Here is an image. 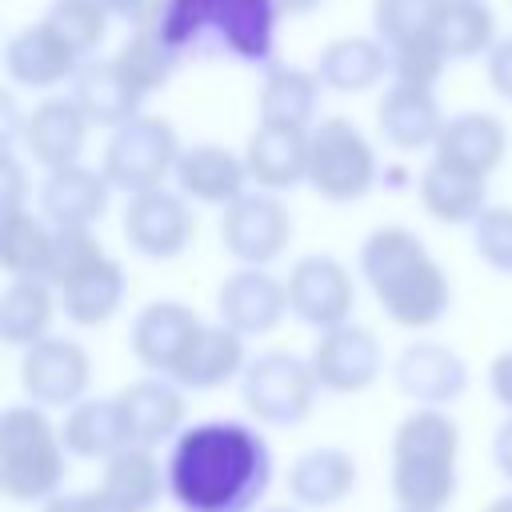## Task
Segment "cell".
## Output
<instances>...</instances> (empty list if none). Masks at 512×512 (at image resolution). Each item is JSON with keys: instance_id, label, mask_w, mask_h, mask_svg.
<instances>
[{"instance_id": "obj_1", "label": "cell", "mask_w": 512, "mask_h": 512, "mask_svg": "<svg viewBox=\"0 0 512 512\" xmlns=\"http://www.w3.org/2000/svg\"><path fill=\"white\" fill-rule=\"evenodd\" d=\"M168 500L180 512H260L276 480L272 444L248 420L188 424L164 452Z\"/></svg>"}, {"instance_id": "obj_2", "label": "cell", "mask_w": 512, "mask_h": 512, "mask_svg": "<svg viewBox=\"0 0 512 512\" xmlns=\"http://www.w3.org/2000/svg\"><path fill=\"white\" fill-rule=\"evenodd\" d=\"M360 272L396 328H432L452 304L444 268L428 244L400 224H384L364 240Z\"/></svg>"}, {"instance_id": "obj_3", "label": "cell", "mask_w": 512, "mask_h": 512, "mask_svg": "<svg viewBox=\"0 0 512 512\" xmlns=\"http://www.w3.org/2000/svg\"><path fill=\"white\" fill-rule=\"evenodd\" d=\"M388 488L396 508L444 512L460 492V424L448 408H412L388 440Z\"/></svg>"}, {"instance_id": "obj_4", "label": "cell", "mask_w": 512, "mask_h": 512, "mask_svg": "<svg viewBox=\"0 0 512 512\" xmlns=\"http://www.w3.org/2000/svg\"><path fill=\"white\" fill-rule=\"evenodd\" d=\"M68 448L60 424L36 404H8L0 412V492L12 504L44 508L64 492Z\"/></svg>"}, {"instance_id": "obj_5", "label": "cell", "mask_w": 512, "mask_h": 512, "mask_svg": "<svg viewBox=\"0 0 512 512\" xmlns=\"http://www.w3.org/2000/svg\"><path fill=\"white\" fill-rule=\"evenodd\" d=\"M48 284L60 292L64 316L80 328L108 324L124 300V268L88 228H56Z\"/></svg>"}, {"instance_id": "obj_6", "label": "cell", "mask_w": 512, "mask_h": 512, "mask_svg": "<svg viewBox=\"0 0 512 512\" xmlns=\"http://www.w3.org/2000/svg\"><path fill=\"white\" fill-rule=\"evenodd\" d=\"M320 396V384L312 376L308 356L272 348L248 360L240 376V400L244 412L264 428H296L312 416Z\"/></svg>"}, {"instance_id": "obj_7", "label": "cell", "mask_w": 512, "mask_h": 512, "mask_svg": "<svg viewBox=\"0 0 512 512\" xmlns=\"http://www.w3.org/2000/svg\"><path fill=\"white\" fill-rule=\"evenodd\" d=\"M448 0H376L372 24L380 32V44L392 56V76L404 84H424L444 72V48H440V20Z\"/></svg>"}, {"instance_id": "obj_8", "label": "cell", "mask_w": 512, "mask_h": 512, "mask_svg": "<svg viewBox=\"0 0 512 512\" xmlns=\"http://www.w3.org/2000/svg\"><path fill=\"white\" fill-rule=\"evenodd\" d=\"M372 180H376V152L352 120L328 116V120L312 124L308 184L316 188V196H324L332 204H348V200H360L372 188Z\"/></svg>"}, {"instance_id": "obj_9", "label": "cell", "mask_w": 512, "mask_h": 512, "mask_svg": "<svg viewBox=\"0 0 512 512\" xmlns=\"http://www.w3.org/2000/svg\"><path fill=\"white\" fill-rule=\"evenodd\" d=\"M180 140L164 116H136L120 124L104 148V176L124 192H152L164 188V176L176 172Z\"/></svg>"}, {"instance_id": "obj_10", "label": "cell", "mask_w": 512, "mask_h": 512, "mask_svg": "<svg viewBox=\"0 0 512 512\" xmlns=\"http://www.w3.org/2000/svg\"><path fill=\"white\" fill-rule=\"evenodd\" d=\"M88 384H92V360L84 344L68 336H48L20 352V388L28 404L44 412L76 408L80 400H88Z\"/></svg>"}, {"instance_id": "obj_11", "label": "cell", "mask_w": 512, "mask_h": 512, "mask_svg": "<svg viewBox=\"0 0 512 512\" xmlns=\"http://www.w3.org/2000/svg\"><path fill=\"white\" fill-rule=\"evenodd\" d=\"M284 288H288V312L300 324H308L316 332H332V328L352 324L356 288H352V272L336 256L296 260Z\"/></svg>"}, {"instance_id": "obj_12", "label": "cell", "mask_w": 512, "mask_h": 512, "mask_svg": "<svg viewBox=\"0 0 512 512\" xmlns=\"http://www.w3.org/2000/svg\"><path fill=\"white\" fill-rule=\"evenodd\" d=\"M200 332H204V320L196 308H188L180 300H152L136 312L128 348L140 360V368H148V376L172 380L180 372V364L188 360L192 344L200 340Z\"/></svg>"}, {"instance_id": "obj_13", "label": "cell", "mask_w": 512, "mask_h": 512, "mask_svg": "<svg viewBox=\"0 0 512 512\" xmlns=\"http://www.w3.org/2000/svg\"><path fill=\"white\" fill-rule=\"evenodd\" d=\"M308 364H312V376H316L320 392L356 396V392H368L380 380L384 352H380V340H376L372 328L344 324V328H332V332L316 336V344L308 352Z\"/></svg>"}, {"instance_id": "obj_14", "label": "cell", "mask_w": 512, "mask_h": 512, "mask_svg": "<svg viewBox=\"0 0 512 512\" xmlns=\"http://www.w3.org/2000/svg\"><path fill=\"white\" fill-rule=\"evenodd\" d=\"M292 240V216L272 192H244L220 220V244L244 268L272 264Z\"/></svg>"}, {"instance_id": "obj_15", "label": "cell", "mask_w": 512, "mask_h": 512, "mask_svg": "<svg viewBox=\"0 0 512 512\" xmlns=\"http://www.w3.org/2000/svg\"><path fill=\"white\" fill-rule=\"evenodd\" d=\"M392 384L416 408H448L468 392V364L448 344L416 340L392 360Z\"/></svg>"}, {"instance_id": "obj_16", "label": "cell", "mask_w": 512, "mask_h": 512, "mask_svg": "<svg viewBox=\"0 0 512 512\" xmlns=\"http://www.w3.org/2000/svg\"><path fill=\"white\" fill-rule=\"evenodd\" d=\"M124 240L148 260H172L192 240V212L180 192L152 188L124 204Z\"/></svg>"}, {"instance_id": "obj_17", "label": "cell", "mask_w": 512, "mask_h": 512, "mask_svg": "<svg viewBox=\"0 0 512 512\" xmlns=\"http://www.w3.org/2000/svg\"><path fill=\"white\" fill-rule=\"evenodd\" d=\"M216 312L236 336H268L288 312V288L264 268H240L216 288Z\"/></svg>"}, {"instance_id": "obj_18", "label": "cell", "mask_w": 512, "mask_h": 512, "mask_svg": "<svg viewBox=\"0 0 512 512\" xmlns=\"http://www.w3.org/2000/svg\"><path fill=\"white\" fill-rule=\"evenodd\" d=\"M124 416H128V428H132V444L136 448H160V444H172L188 424V404H184V388L164 380V376H140L132 384H124L116 392Z\"/></svg>"}, {"instance_id": "obj_19", "label": "cell", "mask_w": 512, "mask_h": 512, "mask_svg": "<svg viewBox=\"0 0 512 512\" xmlns=\"http://www.w3.org/2000/svg\"><path fill=\"white\" fill-rule=\"evenodd\" d=\"M288 500L304 512H328L336 504H344L356 484H360V468H356V456L336 448V444H320V448H308L300 452L292 464H288Z\"/></svg>"}, {"instance_id": "obj_20", "label": "cell", "mask_w": 512, "mask_h": 512, "mask_svg": "<svg viewBox=\"0 0 512 512\" xmlns=\"http://www.w3.org/2000/svg\"><path fill=\"white\" fill-rule=\"evenodd\" d=\"M80 64L84 60L72 52V44L44 20L12 32L4 44V72L12 84H24V88H52V84L76 76Z\"/></svg>"}, {"instance_id": "obj_21", "label": "cell", "mask_w": 512, "mask_h": 512, "mask_svg": "<svg viewBox=\"0 0 512 512\" xmlns=\"http://www.w3.org/2000/svg\"><path fill=\"white\" fill-rule=\"evenodd\" d=\"M60 440L72 460H96V464H108L124 448H136L128 416L116 396H88L76 408H68L60 420Z\"/></svg>"}, {"instance_id": "obj_22", "label": "cell", "mask_w": 512, "mask_h": 512, "mask_svg": "<svg viewBox=\"0 0 512 512\" xmlns=\"http://www.w3.org/2000/svg\"><path fill=\"white\" fill-rule=\"evenodd\" d=\"M376 128L392 148L416 152L424 144L436 148V140L444 132V116H440V104H436L432 88L392 80V88L376 104Z\"/></svg>"}, {"instance_id": "obj_23", "label": "cell", "mask_w": 512, "mask_h": 512, "mask_svg": "<svg viewBox=\"0 0 512 512\" xmlns=\"http://www.w3.org/2000/svg\"><path fill=\"white\" fill-rule=\"evenodd\" d=\"M88 124H104V128H120L128 120L140 116V100L144 92L120 72V64L108 60H84L80 72L72 76V96H68Z\"/></svg>"}, {"instance_id": "obj_24", "label": "cell", "mask_w": 512, "mask_h": 512, "mask_svg": "<svg viewBox=\"0 0 512 512\" xmlns=\"http://www.w3.org/2000/svg\"><path fill=\"white\" fill-rule=\"evenodd\" d=\"M508 152V132L492 112H460L444 120V132L436 140V160L448 168H460L468 176L488 180Z\"/></svg>"}, {"instance_id": "obj_25", "label": "cell", "mask_w": 512, "mask_h": 512, "mask_svg": "<svg viewBox=\"0 0 512 512\" xmlns=\"http://www.w3.org/2000/svg\"><path fill=\"white\" fill-rule=\"evenodd\" d=\"M172 176H176L180 196H192L200 204H224V208H232L244 196L248 168H244V156H236L224 144H196V148H184L180 152Z\"/></svg>"}, {"instance_id": "obj_26", "label": "cell", "mask_w": 512, "mask_h": 512, "mask_svg": "<svg viewBox=\"0 0 512 512\" xmlns=\"http://www.w3.org/2000/svg\"><path fill=\"white\" fill-rule=\"evenodd\" d=\"M20 128H24L20 136H24L28 152H32V160L44 164L48 172L72 168L80 160V148H84V136H88L84 112L64 96L36 104Z\"/></svg>"}, {"instance_id": "obj_27", "label": "cell", "mask_w": 512, "mask_h": 512, "mask_svg": "<svg viewBox=\"0 0 512 512\" xmlns=\"http://www.w3.org/2000/svg\"><path fill=\"white\" fill-rule=\"evenodd\" d=\"M108 176L84 164L48 172L40 184V216L52 228H88L108 208Z\"/></svg>"}, {"instance_id": "obj_28", "label": "cell", "mask_w": 512, "mask_h": 512, "mask_svg": "<svg viewBox=\"0 0 512 512\" xmlns=\"http://www.w3.org/2000/svg\"><path fill=\"white\" fill-rule=\"evenodd\" d=\"M244 368H248L244 336H236L224 324H204L200 340L192 344V352L180 364V372L172 376V384H180L184 392H212V388H224L228 380L244 376Z\"/></svg>"}, {"instance_id": "obj_29", "label": "cell", "mask_w": 512, "mask_h": 512, "mask_svg": "<svg viewBox=\"0 0 512 512\" xmlns=\"http://www.w3.org/2000/svg\"><path fill=\"white\" fill-rule=\"evenodd\" d=\"M244 168L260 188H292L308 180V132L260 124L244 144Z\"/></svg>"}, {"instance_id": "obj_30", "label": "cell", "mask_w": 512, "mask_h": 512, "mask_svg": "<svg viewBox=\"0 0 512 512\" xmlns=\"http://www.w3.org/2000/svg\"><path fill=\"white\" fill-rule=\"evenodd\" d=\"M100 488L132 512H156L160 500H168L164 456L152 452V448H124L120 456H112L104 464Z\"/></svg>"}, {"instance_id": "obj_31", "label": "cell", "mask_w": 512, "mask_h": 512, "mask_svg": "<svg viewBox=\"0 0 512 512\" xmlns=\"http://www.w3.org/2000/svg\"><path fill=\"white\" fill-rule=\"evenodd\" d=\"M384 72H392V56L380 40L372 36H340L332 40L320 60H316V76L320 84L336 88V92H364L372 88Z\"/></svg>"}, {"instance_id": "obj_32", "label": "cell", "mask_w": 512, "mask_h": 512, "mask_svg": "<svg viewBox=\"0 0 512 512\" xmlns=\"http://www.w3.org/2000/svg\"><path fill=\"white\" fill-rule=\"evenodd\" d=\"M484 200H488V180L480 176H468L440 160H432L420 172V204L428 208V216L444 224H476V216L488 208Z\"/></svg>"}, {"instance_id": "obj_33", "label": "cell", "mask_w": 512, "mask_h": 512, "mask_svg": "<svg viewBox=\"0 0 512 512\" xmlns=\"http://www.w3.org/2000/svg\"><path fill=\"white\" fill-rule=\"evenodd\" d=\"M316 92H320L316 72L272 68L264 88H260V124L264 128H288V132H312Z\"/></svg>"}, {"instance_id": "obj_34", "label": "cell", "mask_w": 512, "mask_h": 512, "mask_svg": "<svg viewBox=\"0 0 512 512\" xmlns=\"http://www.w3.org/2000/svg\"><path fill=\"white\" fill-rule=\"evenodd\" d=\"M0 264L12 280H48L52 268V248H56V228H48L44 216L32 212H12L0 216Z\"/></svg>"}, {"instance_id": "obj_35", "label": "cell", "mask_w": 512, "mask_h": 512, "mask_svg": "<svg viewBox=\"0 0 512 512\" xmlns=\"http://www.w3.org/2000/svg\"><path fill=\"white\" fill-rule=\"evenodd\" d=\"M48 328H52V284L8 280L0 296V340L12 348H32L48 340Z\"/></svg>"}, {"instance_id": "obj_36", "label": "cell", "mask_w": 512, "mask_h": 512, "mask_svg": "<svg viewBox=\"0 0 512 512\" xmlns=\"http://www.w3.org/2000/svg\"><path fill=\"white\" fill-rule=\"evenodd\" d=\"M492 36H496V20L484 0H448L444 4L440 48L448 60L480 56L484 48H492Z\"/></svg>"}, {"instance_id": "obj_37", "label": "cell", "mask_w": 512, "mask_h": 512, "mask_svg": "<svg viewBox=\"0 0 512 512\" xmlns=\"http://www.w3.org/2000/svg\"><path fill=\"white\" fill-rule=\"evenodd\" d=\"M120 64V72L148 96L152 88L168 84L172 68H176V48L168 36H160V28H140L132 40L120 44V52L112 56Z\"/></svg>"}, {"instance_id": "obj_38", "label": "cell", "mask_w": 512, "mask_h": 512, "mask_svg": "<svg viewBox=\"0 0 512 512\" xmlns=\"http://www.w3.org/2000/svg\"><path fill=\"white\" fill-rule=\"evenodd\" d=\"M108 16H112V12L104 8V0H52L48 12H44V24L56 28V32L72 44V52L84 60V56L96 52V44L104 40Z\"/></svg>"}, {"instance_id": "obj_39", "label": "cell", "mask_w": 512, "mask_h": 512, "mask_svg": "<svg viewBox=\"0 0 512 512\" xmlns=\"http://www.w3.org/2000/svg\"><path fill=\"white\" fill-rule=\"evenodd\" d=\"M472 244H476V256L488 268L512 272V208L508 204L484 208L472 224Z\"/></svg>"}, {"instance_id": "obj_40", "label": "cell", "mask_w": 512, "mask_h": 512, "mask_svg": "<svg viewBox=\"0 0 512 512\" xmlns=\"http://www.w3.org/2000/svg\"><path fill=\"white\" fill-rule=\"evenodd\" d=\"M104 8H108L112 16L136 24V28H152V24L164 16L168 0H104Z\"/></svg>"}, {"instance_id": "obj_41", "label": "cell", "mask_w": 512, "mask_h": 512, "mask_svg": "<svg viewBox=\"0 0 512 512\" xmlns=\"http://www.w3.org/2000/svg\"><path fill=\"white\" fill-rule=\"evenodd\" d=\"M488 388H492V400L512 416V348L496 352L492 364H488Z\"/></svg>"}, {"instance_id": "obj_42", "label": "cell", "mask_w": 512, "mask_h": 512, "mask_svg": "<svg viewBox=\"0 0 512 512\" xmlns=\"http://www.w3.org/2000/svg\"><path fill=\"white\" fill-rule=\"evenodd\" d=\"M0 216H12V212H24V168L16 160V152H4V188H0Z\"/></svg>"}, {"instance_id": "obj_43", "label": "cell", "mask_w": 512, "mask_h": 512, "mask_svg": "<svg viewBox=\"0 0 512 512\" xmlns=\"http://www.w3.org/2000/svg\"><path fill=\"white\" fill-rule=\"evenodd\" d=\"M488 80H492V88L512 104V36L500 40V44L488 52Z\"/></svg>"}, {"instance_id": "obj_44", "label": "cell", "mask_w": 512, "mask_h": 512, "mask_svg": "<svg viewBox=\"0 0 512 512\" xmlns=\"http://www.w3.org/2000/svg\"><path fill=\"white\" fill-rule=\"evenodd\" d=\"M492 464L504 476V484L512 488V416H504L496 436H492Z\"/></svg>"}, {"instance_id": "obj_45", "label": "cell", "mask_w": 512, "mask_h": 512, "mask_svg": "<svg viewBox=\"0 0 512 512\" xmlns=\"http://www.w3.org/2000/svg\"><path fill=\"white\" fill-rule=\"evenodd\" d=\"M40 512H88V496H84V492H60V496H52Z\"/></svg>"}, {"instance_id": "obj_46", "label": "cell", "mask_w": 512, "mask_h": 512, "mask_svg": "<svg viewBox=\"0 0 512 512\" xmlns=\"http://www.w3.org/2000/svg\"><path fill=\"white\" fill-rule=\"evenodd\" d=\"M320 4H324V0H276V8L288 12V16H304V12L320 8Z\"/></svg>"}, {"instance_id": "obj_47", "label": "cell", "mask_w": 512, "mask_h": 512, "mask_svg": "<svg viewBox=\"0 0 512 512\" xmlns=\"http://www.w3.org/2000/svg\"><path fill=\"white\" fill-rule=\"evenodd\" d=\"M480 512H512V488L504 492V496H496V500H488Z\"/></svg>"}, {"instance_id": "obj_48", "label": "cell", "mask_w": 512, "mask_h": 512, "mask_svg": "<svg viewBox=\"0 0 512 512\" xmlns=\"http://www.w3.org/2000/svg\"><path fill=\"white\" fill-rule=\"evenodd\" d=\"M260 512H304V508H296L292 500H284V504H264Z\"/></svg>"}, {"instance_id": "obj_49", "label": "cell", "mask_w": 512, "mask_h": 512, "mask_svg": "<svg viewBox=\"0 0 512 512\" xmlns=\"http://www.w3.org/2000/svg\"><path fill=\"white\" fill-rule=\"evenodd\" d=\"M396 512H412V508H396Z\"/></svg>"}]
</instances>
